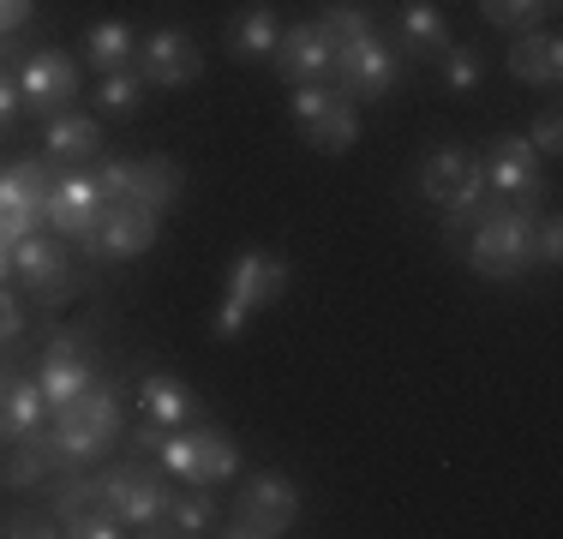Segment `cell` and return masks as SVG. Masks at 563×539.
I'll list each match as a JSON object with an SVG mask.
<instances>
[{"label": "cell", "mask_w": 563, "mask_h": 539, "mask_svg": "<svg viewBox=\"0 0 563 539\" xmlns=\"http://www.w3.org/2000/svg\"><path fill=\"white\" fill-rule=\"evenodd\" d=\"M114 431H120V389L90 384L78 402L55 408V426H48L43 443H48V455H55L60 468H85L114 443Z\"/></svg>", "instance_id": "cell-1"}, {"label": "cell", "mask_w": 563, "mask_h": 539, "mask_svg": "<svg viewBox=\"0 0 563 539\" xmlns=\"http://www.w3.org/2000/svg\"><path fill=\"white\" fill-rule=\"evenodd\" d=\"M288 288H294L288 258H276V252H240V258L228 264V294L217 306V342H240V330H246L264 306H276Z\"/></svg>", "instance_id": "cell-2"}, {"label": "cell", "mask_w": 563, "mask_h": 539, "mask_svg": "<svg viewBox=\"0 0 563 539\" xmlns=\"http://www.w3.org/2000/svg\"><path fill=\"white\" fill-rule=\"evenodd\" d=\"M467 264L486 282H516L533 270V205H498L467 228Z\"/></svg>", "instance_id": "cell-3"}, {"label": "cell", "mask_w": 563, "mask_h": 539, "mask_svg": "<svg viewBox=\"0 0 563 539\" xmlns=\"http://www.w3.org/2000/svg\"><path fill=\"white\" fill-rule=\"evenodd\" d=\"M288 114H294L300 139L312 144L318 156H347V151L360 144V114H354V102L336 97L324 78H306V85H294V90H288Z\"/></svg>", "instance_id": "cell-4"}, {"label": "cell", "mask_w": 563, "mask_h": 539, "mask_svg": "<svg viewBox=\"0 0 563 539\" xmlns=\"http://www.w3.org/2000/svg\"><path fill=\"white\" fill-rule=\"evenodd\" d=\"M300 521V485L288 474H276V468H264V474L246 480V492H240L234 504V528H222L228 539H282Z\"/></svg>", "instance_id": "cell-5"}, {"label": "cell", "mask_w": 563, "mask_h": 539, "mask_svg": "<svg viewBox=\"0 0 563 539\" xmlns=\"http://www.w3.org/2000/svg\"><path fill=\"white\" fill-rule=\"evenodd\" d=\"M156 228H163V216L139 210V205H102V216L78 240H85L90 264H126V258H144L156 246Z\"/></svg>", "instance_id": "cell-6"}, {"label": "cell", "mask_w": 563, "mask_h": 539, "mask_svg": "<svg viewBox=\"0 0 563 539\" xmlns=\"http://www.w3.org/2000/svg\"><path fill=\"white\" fill-rule=\"evenodd\" d=\"M330 73H336V85L347 97H390L408 66H401V54L372 31V36H360V43L330 48Z\"/></svg>", "instance_id": "cell-7"}, {"label": "cell", "mask_w": 563, "mask_h": 539, "mask_svg": "<svg viewBox=\"0 0 563 539\" xmlns=\"http://www.w3.org/2000/svg\"><path fill=\"white\" fill-rule=\"evenodd\" d=\"M48 186H55V168L43 162H7L0 168V240H24L31 228H43V205H48Z\"/></svg>", "instance_id": "cell-8"}, {"label": "cell", "mask_w": 563, "mask_h": 539, "mask_svg": "<svg viewBox=\"0 0 563 539\" xmlns=\"http://www.w3.org/2000/svg\"><path fill=\"white\" fill-rule=\"evenodd\" d=\"M102 497H109V509L126 521V534H151V539L168 534V497L174 492L163 480L139 474V468H109V474H102Z\"/></svg>", "instance_id": "cell-9"}, {"label": "cell", "mask_w": 563, "mask_h": 539, "mask_svg": "<svg viewBox=\"0 0 563 539\" xmlns=\"http://www.w3.org/2000/svg\"><path fill=\"white\" fill-rule=\"evenodd\" d=\"M12 276L31 282L36 306H66V300H73V288H78L73 264H66V252H60V240L36 234V228L24 240H12Z\"/></svg>", "instance_id": "cell-10"}, {"label": "cell", "mask_w": 563, "mask_h": 539, "mask_svg": "<svg viewBox=\"0 0 563 539\" xmlns=\"http://www.w3.org/2000/svg\"><path fill=\"white\" fill-rule=\"evenodd\" d=\"M132 66L144 73L151 90H180V85H192V78L205 73V54H198V43L180 31V24H156V31L139 43V61Z\"/></svg>", "instance_id": "cell-11"}, {"label": "cell", "mask_w": 563, "mask_h": 539, "mask_svg": "<svg viewBox=\"0 0 563 539\" xmlns=\"http://www.w3.org/2000/svg\"><path fill=\"white\" fill-rule=\"evenodd\" d=\"M486 186L498 205H533L540 198V151L528 144V132H498L492 139Z\"/></svg>", "instance_id": "cell-12"}, {"label": "cell", "mask_w": 563, "mask_h": 539, "mask_svg": "<svg viewBox=\"0 0 563 539\" xmlns=\"http://www.w3.org/2000/svg\"><path fill=\"white\" fill-rule=\"evenodd\" d=\"M19 97L24 108H36V114H60V108H73L78 97V66L66 61L60 48H36V54H24V66H19Z\"/></svg>", "instance_id": "cell-13"}, {"label": "cell", "mask_w": 563, "mask_h": 539, "mask_svg": "<svg viewBox=\"0 0 563 539\" xmlns=\"http://www.w3.org/2000/svg\"><path fill=\"white\" fill-rule=\"evenodd\" d=\"M55 521H60V534H73V539H120L126 534V521L109 509V497H102V485L97 480H73V485H60L55 492Z\"/></svg>", "instance_id": "cell-14"}, {"label": "cell", "mask_w": 563, "mask_h": 539, "mask_svg": "<svg viewBox=\"0 0 563 539\" xmlns=\"http://www.w3.org/2000/svg\"><path fill=\"white\" fill-rule=\"evenodd\" d=\"M90 384H97V360L85 354V342H78V336H55L48 354H43V372H36L43 402L48 408H66V402H78Z\"/></svg>", "instance_id": "cell-15"}, {"label": "cell", "mask_w": 563, "mask_h": 539, "mask_svg": "<svg viewBox=\"0 0 563 539\" xmlns=\"http://www.w3.org/2000/svg\"><path fill=\"white\" fill-rule=\"evenodd\" d=\"M102 216V193H97V174L73 168V174H55L48 186V205H43V222L55 228L60 240H78L90 222Z\"/></svg>", "instance_id": "cell-16"}, {"label": "cell", "mask_w": 563, "mask_h": 539, "mask_svg": "<svg viewBox=\"0 0 563 539\" xmlns=\"http://www.w3.org/2000/svg\"><path fill=\"white\" fill-rule=\"evenodd\" d=\"M139 402H144V420L163 426V431H186V426L205 420V402H198L180 377H168V372H144L139 377Z\"/></svg>", "instance_id": "cell-17"}, {"label": "cell", "mask_w": 563, "mask_h": 539, "mask_svg": "<svg viewBox=\"0 0 563 539\" xmlns=\"http://www.w3.org/2000/svg\"><path fill=\"white\" fill-rule=\"evenodd\" d=\"M504 66H509V78H516V85L552 90L558 78H563V43H558V31H521L516 43H509Z\"/></svg>", "instance_id": "cell-18"}, {"label": "cell", "mask_w": 563, "mask_h": 539, "mask_svg": "<svg viewBox=\"0 0 563 539\" xmlns=\"http://www.w3.org/2000/svg\"><path fill=\"white\" fill-rule=\"evenodd\" d=\"M276 73L306 85V78H330V36L318 31V19L306 24H282V43H276Z\"/></svg>", "instance_id": "cell-19"}, {"label": "cell", "mask_w": 563, "mask_h": 539, "mask_svg": "<svg viewBox=\"0 0 563 539\" xmlns=\"http://www.w3.org/2000/svg\"><path fill=\"white\" fill-rule=\"evenodd\" d=\"M450 43L455 36H450L444 12H438L432 0H408V7L396 12V54L401 61H438Z\"/></svg>", "instance_id": "cell-20"}, {"label": "cell", "mask_w": 563, "mask_h": 539, "mask_svg": "<svg viewBox=\"0 0 563 539\" xmlns=\"http://www.w3.org/2000/svg\"><path fill=\"white\" fill-rule=\"evenodd\" d=\"M97 144H102V120L97 114L60 108V114L43 120V156L48 162H85V156H97Z\"/></svg>", "instance_id": "cell-21"}, {"label": "cell", "mask_w": 563, "mask_h": 539, "mask_svg": "<svg viewBox=\"0 0 563 539\" xmlns=\"http://www.w3.org/2000/svg\"><path fill=\"white\" fill-rule=\"evenodd\" d=\"M180 193H186V168H180V162H174V156H144L139 168H132V198H126V205L163 216V210L180 205Z\"/></svg>", "instance_id": "cell-22"}, {"label": "cell", "mask_w": 563, "mask_h": 539, "mask_svg": "<svg viewBox=\"0 0 563 539\" xmlns=\"http://www.w3.org/2000/svg\"><path fill=\"white\" fill-rule=\"evenodd\" d=\"M276 43H282V19L271 0H252L234 24H228V48L234 61H276Z\"/></svg>", "instance_id": "cell-23"}, {"label": "cell", "mask_w": 563, "mask_h": 539, "mask_svg": "<svg viewBox=\"0 0 563 539\" xmlns=\"http://www.w3.org/2000/svg\"><path fill=\"white\" fill-rule=\"evenodd\" d=\"M486 210H498V198H492V186H486V156H474L462 174V186L438 205V216H444V234H467Z\"/></svg>", "instance_id": "cell-24"}, {"label": "cell", "mask_w": 563, "mask_h": 539, "mask_svg": "<svg viewBox=\"0 0 563 539\" xmlns=\"http://www.w3.org/2000/svg\"><path fill=\"white\" fill-rule=\"evenodd\" d=\"M43 414H48L43 389H36L31 377L12 372V384H7V408H0V438H7V443H31L36 431H43Z\"/></svg>", "instance_id": "cell-25"}, {"label": "cell", "mask_w": 563, "mask_h": 539, "mask_svg": "<svg viewBox=\"0 0 563 539\" xmlns=\"http://www.w3.org/2000/svg\"><path fill=\"white\" fill-rule=\"evenodd\" d=\"M85 54L97 61V73H114V66H132L139 61V31L126 19H97L85 31Z\"/></svg>", "instance_id": "cell-26"}, {"label": "cell", "mask_w": 563, "mask_h": 539, "mask_svg": "<svg viewBox=\"0 0 563 539\" xmlns=\"http://www.w3.org/2000/svg\"><path fill=\"white\" fill-rule=\"evenodd\" d=\"M467 162H474V156H467L462 144H438V151L420 162V193L432 198V205H444V198L455 193V186H462Z\"/></svg>", "instance_id": "cell-27"}, {"label": "cell", "mask_w": 563, "mask_h": 539, "mask_svg": "<svg viewBox=\"0 0 563 539\" xmlns=\"http://www.w3.org/2000/svg\"><path fill=\"white\" fill-rule=\"evenodd\" d=\"M318 31L330 36V48H342V43H360V36H372V31H378V19H372L360 0H330V7L318 12Z\"/></svg>", "instance_id": "cell-28"}, {"label": "cell", "mask_w": 563, "mask_h": 539, "mask_svg": "<svg viewBox=\"0 0 563 539\" xmlns=\"http://www.w3.org/2000/svg\"><path fill=\"white\" fill-rule=\"evenodd\" d=\"M144 73L139 66H114V73L97 78V114H132V108L144 102Z\"/></svg>", "instance_id": "cell-29"}, {"label": "cell", "mask_w": 563, "mask_h": 539, "mask_svg": "<svg viewBox=\"0 0 563 539\" xmlns=\"http://www.w3.org/2000/svg\"><path fill=\"white\" fill-rule=\"evenodd\" d=\"M192 443H198V485H217V480H234L240 474V450L222 438L217 426L192 431Z\"/></svg>", "instance_id": "cell-30"}, {"label": "cell", "mask_w": 563, "mask_h": 539, "mask_svg": "<svg viewBox=\"0 0 563 539\" xmlns=\"http://www.w3.org/2000/svg\"><path fill=\"white\" fill-rule=\"evenodd\" d=\"M545 12H552V0H479V19L498 24V31H509V36L533 31Z\"/></svg>", "instance_id": "cell-31"}, {"label": "cell", "mask_w": 563, "mask_h": 539, "mask_svg": "<svg viewBox=\"0 0 563 539\" xmlns=\"http://www.w3.org/2000/svg\"><path fill=\"white\" fill-rule=\"evenodd\" d=\"M48 468H60L55 455H48V443H19V455H12L7 468H0V485H36V480H48Z\"/></svg>", "instance_id": "cell-32"}, {"label": "cell", "mask_w": 563, "mask_h": 539, "mask_svg": "<svg viewBox=\"0 0 563 539\" xmlns=\"http://www.w3.org/2000/svg\"><path fill=\"white\" fill-rule=\"evenodd\" d=\"M444 85L455 90V97H467V90H479V78H486V61H479V48H462V43H450L444 54Z\"/></svg>", "instance_id": "cell-33"}, {"label": "cell", "mask_w": 563, "mask_h": 539, "mask_svg": "<svg viewBox=\"0 0 563 539\" xmlns=\"http://www.w3.org/2000/svg\"><path fill=\"white\" fill-rule=\"evenodd\" d=\"M210 521H217V504L210 497H168V534H210Z\"/></svg>", "instance_id": "cell-34"}, {"label": "cell", "mask_w": 563, "mask_h": 539, "mask_svg": "<svg viewBox=\"0 0 563 539\" xmlns=\"http://www.w3.org/2000/svg\"><path fill=\"white\" fill-rule=\"evenodd\" d=\"M132 168H139L132 156H109V162L97 168V193H102V205H126V198H132Z\"/></svg>", "instance_id": "cell-35"}, {"label": "cell", "mask_w": 563, "mask_h": 539, "mask_svg": "<svg viewBox=\"0 0 563 539\" xmlns=\"http://www.w3.org/2000/svg\"><path fill=\"white\" fill-rule=\"evenodd\" d=\"M563 258V222L558 216H533V264L552 270Z\"/></svg>", "instance_id": "cell-36"}, {"label": "cell", "mask_w": 563, "mask_h": 539, "mask_svg": "<svg viewBox=\"0 0 563 539\" xmlns=\"http://www.w3.org/2000/svg\"><path fill=\"white\" fill-rule=\"evenodd\" d=\"M0 534H12V539H31V534H60V521H55V509H19V516H7V521H0Z\"/></svg>", "instance_id": "cell-37"}, {"label": "cell", "mask_w": 563, "mask_h": 539, "mask_svg": "<svg viewBox=\"0 0 563 539\" xmlns=\"http://www.w3.org/2000/svg\"><path fill=\"white\" fill-rule=\"evenodd\" d=\"M563 120H558V108H545V114L540 120H533V132H528V144H533V151H540V156H558L563 151Z\"/></svg>", "instance_id": "cell-38"}, {"label": "cell", "mask_w": 563, "mask_h": 539, "mask_svg": "<svg viewBox=\"0 0 563 539\" xmlns=\"http://www.w3.org/2000/svg\"><path fill=\"white\" fill-rule=\"evenodd\" d=\"M19 330H24V306L7 294V282H0V342H19Z\"/></svg>", "instance_id": "cell-39"}, {"label": "cell", "mask_w": 563, "mask_h": 539, "mask_svg": "<svg viewBox=\"0 0 563 539\" xmlns=\"http://www.w3.org/2000/svg\"><path fill=\"white\" fill-rule=\"evenodd\" d=\"M36 0H0V36H19L24 24H31Z\"/></svg>", "instance_id": "cell-40"}, {"label": "cell", "mask_w": 563, "mask_h": 539, "mask_svg": "<svg viewBox=\"0 0 563 539\" xmlns=\"http://www.w3.org/2000/svg\"><path fill=\"white\" fill-rule=\"evenodd\" d=\"M0 282H12V246L0 240Z\"/></svg>", "instance_id": "cell-41"}, {"label": "cell", "mask_w": 563, "mask_h": 539, "mask_svg": "<svg viewBox=\"0 0 563 539\" xmlns=\"http://www.w3.org/2000/svg\"><path fill=\"white\" fill-rule=\"evenodd\" d=\"M7 384H12V372H0V408H7Z\"/></svg>", "instance_id": "cell-42"}]
</instances>
